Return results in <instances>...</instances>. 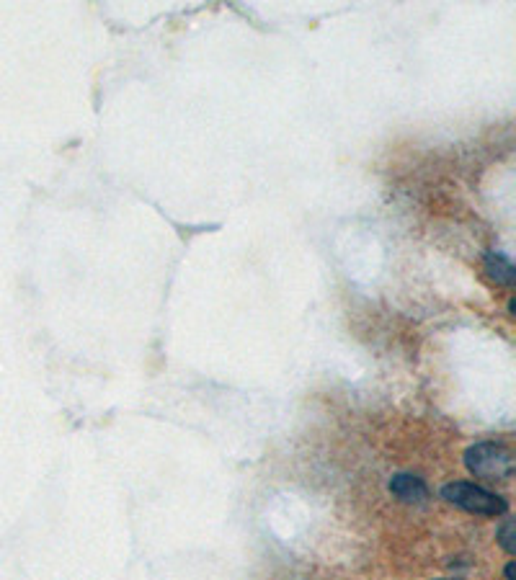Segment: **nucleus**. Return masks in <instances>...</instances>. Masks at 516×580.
Here are the masks:
<instances>
[{"mask_svg":"<svg viewBox=\"0 0 516 580\" xmlns=\"http://www.w3.org/2000/svg\"><path fill=\"white\" fill-rule=\"evenodd\" d=\"M442 498L455 506L465 508L478 516H504L509 511V503L501 495L480 488L475 483H449L442 488Z\"/></svg>","mask_w":516,"mask_h":580,"instance_id":"nucleus-1","label":"nucleus"},{"mask_svg":"<svg viewBox=\"0 0 516 580\" xmlns=\"http://www.w3.org/2000/svg\"><path fill=\"white\" fill-rule=\"evenodd\" d=\"M467 470L475 477H486V480H504L514 472V457L504 444H475L465 452Z\"/></svg>","mask_w":516,"mask_h":580,"instance_id":"nucleus-2","label":"nucleus"},{"mask_svg":"<svg viewBox=\"0 0 516 580\" xmlns=\"http://www.w3.org/2000/svg\"><path fill=\"white\" fill-rule=\"evenodd\" d=\"M390 493L406 503H424L426 495H429V488L416 475H395L390 480Z\"/></svg>","mask_w":516,"mask_h":580,"instance_id":"nucleus-3","label":"nucleus"},{"mask_svg":"<svg viewBox=\"0 0 516 580\" xmlns=\"http://www.w3.org/2000/svg\"><path fill=\"white\" fill-rule=\"evenodd\" d=\"M486 271L496 284H501V287H514L516 271H514V266H511L509 258L501 256V253H488Z\"/></svg>","mask_w":516,"mask_h":580,"instance_id":"nucleus-4","label":"nucleus"},{"mask_svg":"<svg viewBox=\"0 0 516 580\" xmlns=\"http://www.w3.org/2000/svg\"><path fill=\"white\" fill-rule=\"evenodd\" d=\"M498 542H501V547H504L509 555H514L516 552V544H514V521H506L504 526H501V532H498Z\"/></svg>","mask_w":516,"mask_h":580,"instance_id":"nucleus-5","label":"nucleus"},{"mask_svg":"<svg viewBox=\"0 0 516 580\" xmlns=\"http://www.w3.org/2000/svg\"><path fill=\"white\" fill-rule=\"evenodd\" d=\"M506 578L516 580V565H514V562H509V568H506Z\"/></svg>","mask_w":516,"mask_h":580,"instance_id":"nucleus-6","label":"nucleus"},{"mask_svg":"<svg viewBox=\"0 0 516 580\" xmlns=\"http://www.w3.org/2000/svg\"><path fill=\"white\" fill-rule=\"evenodd\" d=\"M442 580H449V578H442Z\"/></svg>","mask_w":516,"mask_h":580,"instance_id":"nucleus-7","label":"nucleus"}]
</instances>
